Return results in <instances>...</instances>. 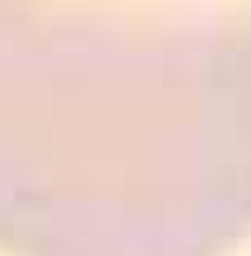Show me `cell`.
<instances>
[{
  "label": "cell",
  "mask_w": 251,
  "mask_h": 256,
  "mask_svg": "<svg viewBox=\"0 0 251 256\" xmlns=\"http://www.w3.org/2000/svg\"><path fill=\"white\" fill-rule=\"evenodd\" d=\"M247 238L251 0H0V252Z\"/></svg>",
  "instance_id": "1"
}]
</instances>
